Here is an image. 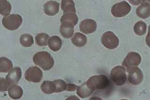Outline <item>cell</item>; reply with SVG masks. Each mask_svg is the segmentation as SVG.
I'll list each match as a JSON object with an SVG mask.
<instances>
[{
  "instance_id": "cell-1",
  "label": "cell",
  "mask_w": 150,
  "mask_h": 100,
  "mask_svg": "<svg viewBox=\"0 0 150 100\" xmlns=\"http://www.w3.org/2000/svg\"><path fill=\"white\" fill-rule=\"evenodd\" d=\"M33 61L44 71H49L54 64V58L47 51H40L36 53L33 57Z\"/></svg>"
},
{
  "instance_id": "cell-2",
  "label": "cell",
  "mask_w": 150,
  "mask_h": 100,
  "mask_svg": "<svg viewBox=\"0 0 150 100\" xmlns=\"http://www.w3.org/2000/svg\"><path fill=\"white\" fill-rule=\"evenodd\" d=\"M86 83L89 88L93 93L95 91L106 89L110 86L109 79L104 75L91 77Z\"/></svg>"
},
{
  "instance_id": "cell-3",
  "label": "cell",
  "mask_w": 150,
  "mask_h": 100,
  "mask_svg": "<svg viewBox=\"0 0 150 100\" xmlns=\"http://www.w3.org/2000/svg\"><path fill=\"white\" fill-rule=\"evenodd\" d=\"M23 23V18L18 14H11L2 18L4 27L10 31H14L19 28Z\"/></svg>"
},
{
  "instance_id": "cell-4",
  "label": "cell",
  "mask_w": 150,
  "mask_h": 100,
  "mask_svg": "<svg viewBox=\"0 0 150 100\" xmlns=\"http://www.w3.org/2000/svg\"><path fill=\"white\" fill-rule=\"evenodd\" d=\"M110 77L116 86H122L127 81L125 69L122 66H115L112 70Z\"/></svg>"
},
{
  "instance_id": "cell-5",
  "label": "cell",
  "mask_w": 150,
  "mask_h": 100,
  "mask_svg": "<svg viewBox=\"0 0 150 100\" xmlns=\"http://www.w3.org/2000/svg\"><path fill=\"white\" fill-rule=\"evenodd\" d=\"M101 43L105 47L109 50H114L119 45V40L113 32H105L101 37Z\"/></svg>"
},
{
  "instance_id": "cell-6",
  "label": "cell",
  "mask_w": 150,
  "mask_h": 100,
  "mask_svg": "<svg viewBox=\"0 0 150 100\" xmlns=\"http://www.w3.org/2000/svg\"><path fill=\"white\" fill-rule=\"evenodd\" d=\"M131 10L130 5L126 1H122L115 4L112 6L111 13L115 18H122L127 15Z\"/></svg>"
},
{
  "instance_id": "cell-7",
  "label": "cell",
  "mask_w": 150,
  "mask_h": 100,
  "mask_svg": "<svg viewBox=\"0 0 150 100\" xmlns=\"http://www.w3.org/2000/svg\"><path fill=\"white\" fill-rule=\"evenodd\" d=\"M128 73V79L132 85H138L142 83L144 79L142 72L138 67H132L127 70Z\"/></svg>"
},
{
  "instance_id": "cell-8",
  "label": "cell",
  "mask_w": 150,
  "mask_h": 100,
  "mask_svg": "<svg viewBox=\"0 0 150 100\" xmlns=\"http://www.w3.org/2000/svg\"><path fill=\"white\" fill-rule=\"evenodd\" d=\"M25 77L27 81L33 83H39L43 78V72L37 66H33L26 71Z\"/></svg>"
},
{
  "instance_id": "cell-9",
  "label": "cell",
  "mask_w": 150,
  "mask_h": 100,
  "mask_svg": "<svg viewBox=\"0 0 150 100\" xmlns=\"http://www.w3.org/2000/svg\"><path fill=\"white\" fill-rule=\"evenodd\" d=\"M141 62V57L138 53L135 52L129 53L122 62V65L125 67L127 70L132 67L138 66Z\"/></svg>"
},
{
  "instance_id": "cell-10",
  "label": "cell",
  "mask_w": 150,
  "mask_h": 100,
  "mask_svg": "<svg viewBox=\"0 0 150 100\" xmlns=\"http://www.w3.org/2000/svg\"><path fill=\"white\" fill-rule=\"evenodd\" d=\"M97 25L95 20L86 19L82 21L80 25V31L84 34H88L95 32Z\"/></svg>"
},
{
  "instance_id": "cell-11",
  "label": "cell",
  "mask_w": 150,
  "mask_h": 100,
  "mask_svg": "<svg viewBox=\"0 0 150 100\" xmlns=\"http://www.w3.org/2000/svg\"><path fill=\"white\" fill-rule=\"evenodd\" d=\"M60 4L57 1H48L44 5V11L46 15L54 16L59 11Z\"/></svg>"
},
{
  "instance_id": "cell-12",
  "label": "cell",
  "mask_w": 150,
  "mask_h": 100,
  "mask_svg": "<svg viewBox=\"0 0 150 100\" xmlns=\"http://www.w3.org/2000/svg\"><path fill=\"white\" fill-rule=\"evenodd\" d=\"M22 77V71L20 67H15L9 72L6 76L7 80L11 85L18 83Z\"/></svg>"
},
{
  "instance_id": "cell-13",
  "label": "cell",
  "mask_w": 150,
  "mask_h": 100,
  "mask_svg": "<svg viewBox=\"0 0 150 100\" xmlns=\"http://www.w3.org/2000/svg\"><path fill=\"white\" fill-rule=\"evenodd\" d=\"M74 25L69 23H61L60 27V33L66 39L71 38L74 34Z\"/></svg>"
},
{
  "instance_id": "cell-14",
  "label": "cell",
  "mask_w": 150,
  "mask_h": 100,
  "mask_svg": "<svg viewBox=\"0 0 150 100\" xmlns=\"http://www.w3.org/2000/svg\"><path fill=\"white\" fill-rule=\"evenodd\" d=\"M136 14L137 16L143 19H146L150 16V4L148 3H143L137 8Z\"/></svg>"
},
{
  "instance_id": "cell-15",
  "label": "cell",
  "mask_w": 150,
  "mask_h": 100,
  "mask_svg": "<svg viewBox=\"0 0 150 100\" xmlns=\"http://www.w3.org/2000/svg\"><path fill=\"white\" fill-rule=\"evenodd\" d=\"M48 46L51 50L56 52L61 49L62 46V40L58 36H53L49 38Z\"/></svg>"
},
{
  "instance_id": "cell-16",
  "label": "cell",
  "mask_w": 150,
  "mask_h": 100,
  "mask_svg": "<svg viewBox=\"0 0 150 100\" xmlns=\"http://www.w3.org/2000/svg\"><path fill=\"white\" fill-rule=\"evenodd\" d=\"M8 95L11 99L18 100L22 97L23 94V90L20 86L18 85H12L8 90Z\"/></svg>"
},
{
  "instance_id": "cell-17",
  "label": "cell",
  "mask_w": 150,
  "mask_h": 100,
  "mask_svg": "<svg viewBox=\"0 0 150 100\" xmlns=\"http://www.w3.org/2000/svg\"><path fill=\"white\" fill-rule=\"evenodd\" d=\"M61 9L63 11V14L76 12L75 3L73 0H62Z\"/></svg>"
},
{
  "instance_id": "cell-18",
  "label": "cell",
  "mask_w": 150,
  "mask_h": 100,
  "mask_svg": "<svg viewBox=\"0 0 150 100\" xmlns=\"http://www.w3.org/2000/svg\"><path fill=\"white\" fill-rule=\"evenodd\" d=\"M73 45L77 47H83L86 45L87 42L86 36L80 33H76L71 39Z\"/></svg>"
},
{
  "instance_id": "cell-19",
  "label": "cell",
  "mask_w": 150,
  "mask_h": 100,
  "mask_svg": "<svg viewBox=\"0 0 150 100\" xmlns=\"http://www.w3.org/2000/svg\"><path fill=\"white\" fill-rule=\"evenodd\" d=\"M93 93V92L89 88L86 82L77 87L76 94L81 98H87Z\"/></svg>"
},
{
  "instance_id": "cell-20",
  "label": "cell",
  "mask_w": 150,
  "mask_h": 100,
  "mask_svg": "<svg viewBox=\"0 0 150 100\" xmlns=\"http://www.w3.org/2000/svg\"><path fill=\"white\" fill-rule=\"evenodd\" d=\"M79 22V18L76 13H66L63 14L61 19V23H66L76 26Z\"/></svg>"
},
{
  "instance_id": "cell-21",
  "label": "cell",
  "mask_w": 150,
  "mask_h": 100,
  "mask_svg": "<svg viewBox=\"0 0 150 100\" xmlns=\"http://www.w3.org/2000/svg\"><path fill=\"white\" fill-rule=\"evenodd\" d=\"M13 64L7 58L2 57L0 58V72L1 73H7L12 69Z\"/></svg>"
},
{
  "instance_id": "cell-22",
  "label": "cell",
  "mask_w": 150,
  "mask_h": 100,
  "mask_svg": "<svg viewBox=\"0 0 150 100\" xmlns=\"http://www.w3.org/2000/svg\"><path fill=\"white\" fill-rule=\"evenodd\" d=\"M41 90L45 94H50L55 93V85L54 81H44L41 85Z\"/></svg>"
},
{
  "instance_id": "cell-23",
  "label": "cell",
  "mask_w": 150,
  "mask_h": 100,
  "mask_svg": "<svg viewBox=\"0 0 150 100\" xmlns=\"http://www.w3.org/2000/svg\"><path fill=\"white\" fill-rule=\"evenodd\" d=\"M146 24L142 21L136 23L134 26V31L137 35H144L146 33Z\"/></svg>"
},
{
  "instance_id": "cell-24",
  "label": "cell",
  "mask_w": 150,
  "mask_h": 100,
  "mask_svg": "<svg viewBox=\"0 0 150 100\" xmlns=\"http://www.w3.org/2000/svg\"><path fill=\"white\" fill-rule=\"evenodd\" d=\"M0 12L4 16L9 15L11 11V5L7 0H0Z\"/></svg>"
},
{
  "instance_id": "cell-25",
  "label": "cell",
  "mask_w": 150,
  "mask_h": 100,
  "mask_svg": "<svg viewBox=\"0 0 150 100\" xmlns=\"http://www.w3.org/2000/svg\"><path fill=\"white\" fill-rule=\"evenodd\" d=\"M20 42L21 45L25 47H30L34 43L33 37L29 34L22 35L20 37Z\"/></svg>"
},
{
  "instance_id": "cell-26",
  "label": "cell",
  "mask_w": 150,
  "mask_h": 100,
  "mask_svg": "<svg viewBox=\"0 0 150 100\" xmlns=\"http://www.w3.org/2000/svg\"><path fill=\"white\" fill-rule=\"evenodd\" d=\"M49 38V36L47 33H39L35 37V41L38 46L44 47L47 44Z\"/></svg>"
},
{
  "instance_id": "cell-27",
  "label": "cell",
  "mask_w": 150,
  "mask_h": 100,
  "mask_svg": "<svg viewBox=\"0 0 150 100\" xmlns=\"http://www.w3.org/2000/svg\"><path fill=\"white\" fill-rule=\"evenodd\" d=\"M54 82L55 85V93H60L67 90L68 84L64 80L57 79L54 80Z\"/></svg>"
},
{
  "instance_id": "cell-28",
  "label": "cell",
  "mask_w": 150,
  "mask_h": 100,
  "mask_svg": "<svg viewBox=\"0 0 150 100\" xmlns=\"http://www.w3.org/2000/svg\"><path fill=\"white\" fill-rule=\"evenodd\" d=\"M11 84L7 79L1 78L0 79V91L1 92H5L8 89Z\"/></svg>"
},
{
  "instance_id": "cell-29",
  "label": "cell",
  "mask_w": 150,
  "mask_h": 100,
  "mask_svg": "<svg viewBox=\"0 0 150 100\" xmlns=\"http://www.w3.org/2000/svg\"><path fill=\"white\" fill-rule=\"evenodd\" d=\"M77 86L76 85L73 84H68L67 91H75L76 90H77Z\"/></svg>"
},
{
  "instance_id": "cell-30",
  "label": "cell",
  "mask_w": 150,
  "mask_h": 100,
  "mask_svg": "<svg viewBox=\"0 0 150 100\" xmlns=\"http://www.w3.org/2000/svg\"><path fill=\"white\" fill-rule=\"evenodd\" d=\"M145 40H146L147 45L150 48V25L148 28V34L147 35Z\"/></svg>"
},
{
  "instance_id": "cell-31",
  "label": "cell",
  "mask_w": 150,
  "mask_h": 100,
  "mask_svg": "<svg viewBox=\"0 0 150 100\" xmlns=\"http://www.w3.org/2000/svg\"><path fill=\"white\" fill-rule=\"evenodd\" d=\"M129 2L133 5H138L141 3V0H128Z\"/></svg>"
},
{
  "instance_id": "cell-32",
  "label": "cell",
  "mask_w": 150,
  "mask_h": 100,
  "mask_svg": "<svg viewBox=\"0 0 150 100\" xmlns=\"http://www.w3.org/2000/svg\"><path fill=\"white\" fill-rule=\"evenodd\" d=\"M142 1H143V3L148 2V3H150V0H142Z\"/></svg>"
}]
</instances>
